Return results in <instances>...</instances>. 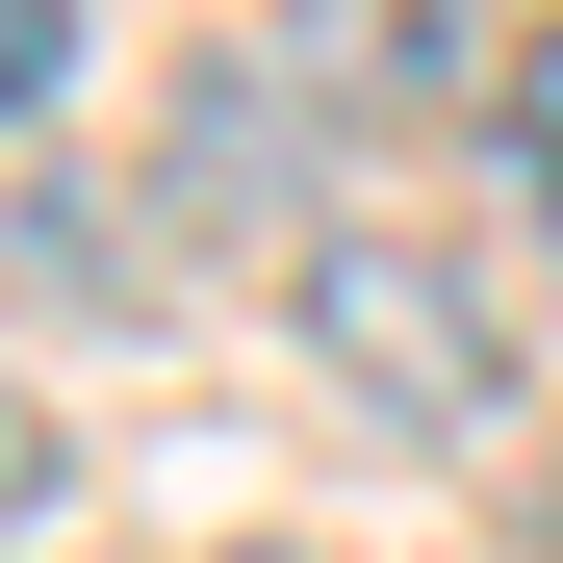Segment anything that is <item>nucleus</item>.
Returning <instances> with one entry per match:
<instances>
[{"instance_id":"nucleus-1","label":"nucleus","mask_w":563,"mask_h":563,"mask_svg":"<svg viewBox=\"0 0 563 563\" xmlns=\"http://www.w3.org/2000/svg\"><path fill=\"white\" fill-rule=\"evenodd\" d=\"M308 358H333L358 410H410V435H461V410L512 385V333L461 308L435 256H385V231H308Z\"/></svg>"},{"instance_id":"nucleus-2","label":"nucleus","mask_w":563,"mask_h":563,"mask_svg":"<svg viewBox=\"0 0 563 563\" xmlns=\"http://www.w3.org/2000/svg\"><path fill=\"white\" fill-rule=\"evenodd\" d=\"M282 77L333 129H435L461 103V0H282Z\"/></svg>"},{"instance_id":"nucleus-3","label":"nucleus","mask_w":563,"mask_h":563,"mask_svg":"<svg viewBox=\"0 0 563 563\" xmlns=\"http://www.w3.org/2000/svg\"><path fill=\"white\" fill-rule=\"evenodd\" d=\"M256 77H282V52H256ZM256 77L179 103V206H282V179H308V103H256Z\"/></svg>"},{"instance_id":"nucleus-4","label":"nucleus","mask_w":563,"mask_h":563,"mask_svg":"<svg viewBox=\"0 0 563 563\" xmlns=\"http://www.w3.org/2000/svg\"><path fill=\"white\" fill-rule=\"evenodd\" d=\"M77 103V0H0V129H52Z\"/></svg>"},{"instance_id":"nucleus-5","label":"nucleus","mask_w":563,"mask_h":563,"mask_svg":"<svg viewBox=\"0 0 563 563\" xmlns=\"http://www.w3.org/2000/svg\"><path fill=\"white\" fill-rule=\"evenodd\" d=\"M52 487H77V461H52V410H26V385H0V538H26Z\"/></svg>"},{"instance_id":"nucleus-6","label":"nucleus","mask_w":563,"mask_h":563,"mask_svg":"<svg viewBox=\"0 0 563 563\" xmlns=\"http://www.w3.org/2000/svg\"><path fill=\"white\" fill-rule=\"evenodd\" d=\"M231 563H282V538H231Z\"/></svg>"}]
</instances>
